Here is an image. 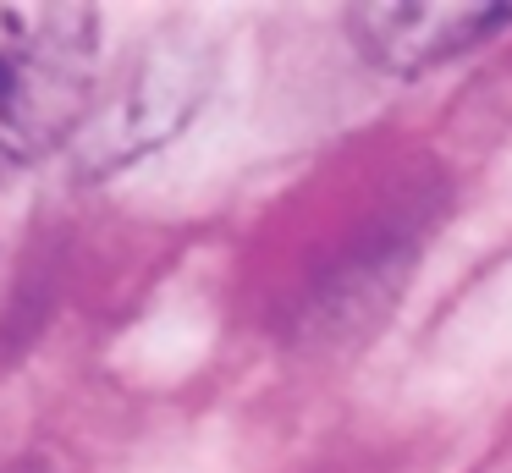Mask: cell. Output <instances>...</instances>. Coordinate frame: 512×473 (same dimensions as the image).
Masks as SVG:
<instances>
[{"mask_svg":"<svg viewBox=\"0 0 512 473\" xmlns=\"http://www.w3.org/2000/svg\"><path fill=\"white\" fill-rule=\"evenodd\" d=\"M89 6H0V176L72 132L94 88Z\"/></svg>","mask_w":512,"mask_h":473,"instance_id":"6da1fadb","label":"cell"},{"mask_svg":"<svg viewBox=\"0 0 512 473\" xmlns=\"http://www.w3.org/2000/svg\"><path fill=\"white\" fill-rule=\"evenodd\" d=\"M512 28V6L496 0H441V6H347V33L358 55L397 77L463 61L485 39Z\"/></svg>","mask_w":512,"mask_h":473,"instance_id":"7a4b0ae2","label":"cell"}]
</instances>
